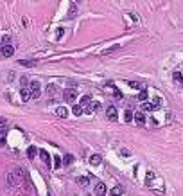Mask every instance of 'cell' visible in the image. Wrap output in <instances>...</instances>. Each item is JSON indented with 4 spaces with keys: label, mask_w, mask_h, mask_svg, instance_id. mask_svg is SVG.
<instances>
[{
    "label": "cell",
    "mask_w": 183,
    "mask_h": 196,
    "mask_svg": "<svg viewBox=\"0 0 183 196\" xmlns=\"http://www.w3.org/2000/svg\"><path fill=\"white\" fill-rule=\"evenodd\" d=\"M113 96H115V99H122V94H120V92H118L117 88L113 90Z\"/></svg>",
    "instance_id": "25"
},
{
    "label": "cell",
    "mask_w": 183,
    "mask_h": 196,
    "mask_svg": "<svg viewBox=\"0 0 183 196\" xmlns=\"http://www.w3.org/2000/svg\"><path fill=\"white\" fill-rule=\"evenodd\" d=\"M90 101H92V97H90V96H83V97H81V103H79V106L84 110L86 106L90 105Z\"/></svg>",
    "instance_id": "11"
},
{
    "label": "cell",
    "mask_w": 183,
    "mask_h": 196,
    "mask_svg": "<svg viewBox=\"0 0 183 196\" xmlns=\"http://www.w3.org/2000/svg\"><path fill=\"white\" fill-rule=\"evenodd\" d=\"M77 183L83 185V187H86V185L90 183V178H88V176H79V178H77Z\"/></svg>",
    "instance_id": "16"
},
{
    "label": "cell",
    "mask_w": 183,
    "mask_h": 196,
    "mask_svg": "<svg viewBox=\"0 0 183 196\" xmlns=\"http://www.w3.org/2000/svg\"><path fill=\"white\" fill-rule=\"evenodd\" d=\"M120 45H113V47H110V49H106V50H102V54H110V52H113V50H117Z\"/></svg>",
    "instance_id": "23"
},
{
    "label": "cell",
    "mask_w": 183,
    "mask_h": 196,
    "mask_svg": "<svg viewBox=\"0 0 183 196\" xmlns=\"http://www.w3.org/2000/svg\"><path fill=\"white\" fill-rule=\"evenodd\" d=\"M6 122H7V121H6L4 117H0V128H4V126H6Z\"/></svg>",
    "instance_id": "28"
},
{
    "label": "cell",
    "mask_w": 183,
    "mask_h": 196,
    "mask_svg": "<svg viewBox=\"0 0 183 196\" xmlns=\"http://www.w3.org/2000/svg\"><path fill=\"white\" fill-rule=\"evenodd\" d=\"M133 119L138 122V124H144V122H145V115H144V112H138V113H135V115H133Z\"/></svg>",
    "instance_id": "10"
},
{
    "label": "cell",
    "mask_w": 183,
    "mask_h": 196,
    "mask_svg": "<svg viewBox=\"0 0 183 196\" xmlns=\"http://www.w3.org/2000/svg\"><path fill=\"white\" fill-rule=\"evenodd\" d=\"M63 97H65V101H67V103H72V101L75 99V88H72V90H65Z\"/></svg>",
    "instance_id": "4"
},
{
    "label": "cell",
    "mask_w": 183,
    "mask_h": 196,
    "mask_svg": "<svg viewBox=\"0 0 183 196\" xmlns=\"http://www.w3.org/2000/svg\"><path fill=\"white\" fill-rule=\"evenodd\" d=\"M56 115L61 117V119H65V117H68V110L65 108V106H58L56 108Z\"/></svg>",
    "instance_id": "8"
},
{
    "label": "cell",
    "mask_w": 183,
    "mask_h": 196,
    "mask_svg": "<svg viewBox=\"0 0 183 196\" xmlns=\"http://www.w3.org/2000/svg\"><path fill=\"white\" fill-rule=\"evenodd\" d=\"M36 155H38V149L34 148V146H29V149H27V157L32 160V158H34L36 157Z\"/></svg>",
    "instance_id": "15"
},
{
    "label": "cell",
    "mask_w": 183,
    "mask_h": 196,
    "mask_svg": "<svg viewBox=\"0 0 183 196\" xmlns=\"http://www.w3.org/2000/svg\"><path fill=\"white\" fill-rule=\"evenodd\" d=\"M0 54H2L4 58H11V56L15 54V47L11 45V43H9V45H4L2 49H0Z\"/></svg>",
    "instance_id": "3"
},
{
    "label": "cell",
    "mask_w": 183,
    "mask_h": 196,
    "mask_svg": "<svg viewBox=\"0 0 183 196\" xmlns=\"http://www.w3.org/2000/svg\"><path fill=\"white\" fill-rule=\"evenodd\" d=\"M40 92H41V85L38 83V81H32L31 83V88H29V94H31V97H40Z\"/></svg>",
    "instance_id": "2"
},
{
    "label": "cell",
    "mask_w": 183,
    "mask_h": 196,
    "mask_svg": "<svg viewBox=\"0 0 183 196\" xmlns=\"http://www.w3.org/2000/svg\"><path fill=\"white\" fill-rule=\"evenodd\" d=\"M38 153H40V158L45 162V166H50V157H49V153H47L45 149H40Z\"/></svg>",
    "instance_id": "7"
},
{
    "label": "cell",
    "mask_w": 183,
    "mask_h": 196,
    "mask_svg": "<svg viewBox=\"0 0 183 196\" xmlns=\"http://www.w3.org/2000/svg\"><path fill=\"white\" fill-rule=\"evenodd\" d=\"M106 117L110 119V121H115V119H117V108H115V106H108V110H106Z\"/></svg>",
    "instance_id": "5"
},
{
    "label": "cell",
    "mask_w": 183,
    "mask_h": 196,
    "mask_svg": "<svg viewBox=\"0 0 183 196\" xmlns=\"http://www.w3.org/2000/svg\"><path fill=\"white\" fill-rule=\"evenodd\" d=\"M6 139H7V130L2 128L0 130V146H6Z\"/></svg>",
    "instance_id": "13"
},
{
    "label": "cell",
    "mask_w": 183,
    "mask_h": 196,
    "mask_svg": "<svg viewBox=\"0 0 183 196\" xmlns=\"http://www.w3.org/2000/svg\"><path fill=\"white\" fill-rule=\"evenodd\" d=\"M127 85L131 86V88H140V83H136V81H129Z\"/></svg>",
    "instance_id": "24"
},
{
    "label": "cell",
    "mask_w": 183,
    "mask_h": 196,
    "mask_svg": "<svg viewBox=\"0 0 183 196\" xmlns=\"http://www.w3.org/2000/svg\"><path fill=\"white\" fill-rule=\"evenodd\" d=\"M101 162H102L101 155H92V157H90V164H92V166H99Z\"/></svg>",
    "instance_id": "12"
},
{
    "label": "cell",
    "mask_w": 183,
    "mask_h": 196,
    "mask_svg": "<svg viewBox=\"0 0 183 196\" xmlns=\"http://www.w3.org/2000/svg\"><path fill=\"white\" fill-rule=\"evenodd\" d=\"M72 162H74V157H72L70 153H68V155H65V157H63V164H65V166H70Z\"/></svg>",
    "instance_id": "19"
},
{
    "label": "cell",
    "mask_w": 183,
    "mask_h": 196,
    "mask_svg": "<svg viewBox=\"0 0 183 196\" xmlns=\"http://www.w3.org/2000/svg\"><path fill=\"white\" fill-rule=\"evenodd\" d=\"M47 94H49V96H54V94H56V85H49V86H47Z\"/></svg>",
    "instance_id": "21"
},
{
    "label": "cell",
    "mask_w": 183,
    "mask_h": 196,
    "mask_svg": "<svg viewBox=\"0 0 183 196\" xmlns=\"http://www.w3.org/2000/svg\"><path fill=\"white\" fill-rule=\"evenodd\" d=\"M22 180H24V169L22 167H16L7 174V183L9 185H18Z\"/></svg>",
    "instance_id": "1"
},
{
    "label": "cell",
    "mask_w": 183,
    "mask_h": 196,
    "mask_svg": "<svg viewBox=\"0 0 183 196\" xmlns=\"http://www.w3.org/2000/svg\"><path fill=\"white\" fill-rule=\"evenodd\" d=\"M20 65H24V67H36L38 61L36 59H20Z\"/></svg>",
    "instance_id": "9"
},
{
    "label": "cell",
    "mask_w": 183,
    "mask_h": 196,
    "mask_svg": "<svg viewBox=\"0 0 183 196\" xmlns=\"http://www.w3.org/2000/svg\"><path fill=\"white\" fill-rule=\"evenodd\" d=\"M124 193V187L122 185H115V187L111 189V196H120Z\"/></svg>",
    "instance_id": "14"
},
{
    "label": "cell",
    "mask_w": 183,
    "mask_h": 196,
    "mask_svg": "<svg viewBox=\"0 0 183 196\" xmlns=\"http://www.w3.org/2000/svg\"><path fill=\"white\" fill-rule=\"evenodd\" d=\"M147 99V90H140L138 94V101H145Z\"/></svg>",
    "instance_id": "22"
},
{
    "label": "cell",
    "mask_w": 183,
    "mask_h": 196,
    "mask_svg": "<svg viewBox=\"0 0 183 196\" xmlns=\"http://www.w3.org/2000/svg\"><path fill=\"white\" fill-rule=\"evenodd\" d=\"M172 77H174L176 81H181V72H174V76H172Z\"/></svg>",
    "instance_id": "27"
},
{
    "label": "cell",
    "mask_w": 183,
    "mask_h": 196,
    "mask_svg": "<svg viewBox=\"0 0 183 196\" xmlns=\"http://www.w3.org/2000/svg\"><path fill=\"white\" fill-rule=\"evenodd\" d=\"M124 121H126V122H131V121H133V112H131V110H126V112H124Z\"/></svg>",
    "instance_id": "20"
},
{
    "label": "cell",
    "mask_w": 183,
    "mask_h": 196,
    "mask_svg": "<svg viewBox=\"0 0 183 196\" xmlns=\"http://www.w3.org/2000/svg\"><path fill=\"white\" fill-rule=\"evenodd\" d=\"M72 113H74V115H83L84 110H83L79 105H75V106H72Z\"/></svg>",
    "instance_id": "18"
},
{
    "label": "cell",
    "mask_w": 183,
    "mask_h": 196,
    "mask_svg": "<svg viewBox=\"0 0 183 196\" xmlns=\"http://www.w3.org/2000/svg\"><path fill=\"white\" fill-rule=\"evenodd\" d=\"M95 194H97V196H104V194H106V185H104L102 182H99V183L95 185Z\"/></svg>",
    "instance_id": "6"
},
{
    "label": "cell",
    "mask_w": 183,
    "mask_h": 196,
    "mask_svg": "<svg viewBox=\"0 0 183 196\" xmlns=\"http://www.w3.org/2000/svg\"><path fill=\"white\" fill-rule=\"evenodd\" d=\"M25 85H27V77H22V86L25 88Z\"/></svg>",
    "instance_id": "29"
},
{
    "label": "cell",
    "mask_w": 183,
    "mask_h": 196,
    "mask_svg": "<svg viewBox=\"0 0 183 196\" xmlns=\"http://www.w3.org/2000/svg\"><path fill=\"white\" fill-rule=\"evenodd\" d=\"M54 166H56V167H59V166H61V158H59V157L54 158Z\"/></svg>",
    "instance_id": "26"
},
{
    "label": "cell",
    "mask_w": 183,
    "mask_h": 196,
    "mask_svg": "<svg viewBox=\"0 0 183 196\" xmlns=\"http://www.w3.org/2000/svg\"><path fill=\"white\" fill-rule=\"evenodd\" d=\"M20 96H22V99H24L25 103H27V101L31 99V94H29V90H27V88H22V92H20Z\"/></svg>",
    "instance_id": "17"
}]
</instances>
